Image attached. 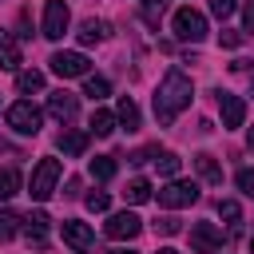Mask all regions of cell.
<instances>
[{
  "label": "cell",
  "instance_id": "cell-1",
  "mask_svg": "<svg viewBox=\"0 0 254 254\" xmlns=\"http://www.w3.org/2000/svg\"><path fill=\"white\" fill-rule=\"evenodd\" d=\"M190 99H194V83L179 67H171L155 87V119H159V127H171L179 119V111L190 107Z\"/></svg>",
  "mask_w": 254,
  "mask_h": 254
},
{
  "label": "cell",
  "instance_id": "cell-2",
  "mask_svg": "<svg viewBox=\"0 0 254 254\" xmlns=\"http://www.w3.org/2000/svg\"><path fill=\"white\" fill-rule=\"evenodd\" d=\"M60 175H64V163H60V159H52V155H44V159L32 167L28 194H32L36 202H48V198L56 194V183H60Z\"/></svg>",
  "mask_w": 254,
  "mask_h": 254
},
{
  "label": "cell",
  "instance_id": "cell-3",
  "mask_svg": "<svg viewBox=\"0 0 254 254\" xmlns=\"http://www.w3.org/2000/svg\"><path fill=\"white\" fill-rule=\"evenodd\" d=\"M8 127H12L16 135H40L44 115H40V107H36L32 99H16V103L8 107Z\"/></svg>",
  "mask_w": 254,
  "mask_h": 254
},
{
  "label": "cell",
  "instance_id": "cell-4",
  "mask_svg": "<svg viewBox=\"0 0 254 254\" xmlns=\"http://www.w3.org/2000/svg\"><path fill=\"white\" fill-rule=\"evenodd\" d=\"M171 28H175V36H179V40L198 44V40L206 36V16H202V12H194V8H179V12H175V20H171Z\"/></svg>",
  "mask_w": 254,
  "mask_h": 254
},
{
  "label": "cell",
  "instance_id": "cell-5",
  "mask_svg": "<svg viewBox=\"0 0 254 254\" xmlns=\"http://www.w3.org/2000/svg\"><path fill=\"white\" fill-rule=\"evenodd\" d=\"M190 202H198V187H194V183H187V179H171L167 187H159V206L179 210V206H190Z\"/></svg>",
  "mask_w": 254,
  "mask_h": 254
},
{
  "label": "cell",
  "instance_id": "cell-6",
  "mask_svg": "<svg viewBox=\"0 0 254 254\" xmlns=\"http://www.w3.org/2000/svg\"><path fill=\"white\" fill-rule=\"evenodd\" d=\"M48 64H52V71H56L60 79H75V75H87V67H91V60H87L83 52H56Z\"/></svg>",
  "mask_w": 254,
  "mask_h": 254
},
{
  "label": "cell",
  "instance_id": "cell-7",
  "mask_svg": "<svg viewBox=\"0 0 254 254\" xmlns=\"http://www.w3.org/2000/svg\"><path fill=\"white\" fill-rule=\"evenodd\" d=\"M139 230H143V222H139V214H131V210H119V214H111L107 218V226H103V234L107 238H115V242H131V238H139Z\"/></svg>",
  "mask_w": 254,
  "mask_h": 254
},
{
  "label": "cell",
  "instance_id": "cell-8",
  "mask_svg": "<svg viewBox=\"0 0 254 254\" xmlns=\"http://www.w3.org/2000/svg\"><path fill=\"white\" fill-rule=\"evenodd\" d=\"M67 20H71V12H67L64 0H48L44 4V36L48 40H60L67 32Z\"/></svg>",
  "mask_w": 254,
  "mask_h": 254
},
{
  "label": "cell",
  "instance_id": "cell-9",
  "mask_svg": "<svg viewBox=\"0 0 254 254\" xmlns=\"http://www.w3.org/2000/svg\"><path fill=\"white\" fill-rule=\"evenodd\" d=\"M222 246V230L214 222H194L190 226V250L194 254H214Z\"/></svg>",
  "mask_w": 254,
  "mask_h": 254
},
{
  "label": "cell",
  "instance_id": "cell-10",
  "mask_svg": "<svg viewBox=\"0 0 254 254\" xmlns=\"http://www.w3.org/2000/svg\"><path fill=\"white\" fill-rule=\"evenodd\" d=\"M218 115H222V127H226V131L242 127V119H246V103H242V95L218 91Z\"/></svg>",
  "mask_w": 254,
  "mask_h": 254
},
{
  "label": "cell",
  "instance_id": "cell-11",
  "mask_svg": "<svg viewBox=\"0 0 254 254\" xmlns=\"http://www.w3.org/2000/svg\"><path fill=\"white\" fill-rule=\"evenodd\" d=\"M48 222H52V218H48L44 210H32V214H24V218H20V230H24V238H28L36 250H44V246H48Z\"/></svg>",
  "mask_w": 254,
  "mask_h": 254
},
{
  "label": "cell",
  "instance_id": "cell-12",
  "mask_svg": "<svg viewBox=\"0 0 254 254\" xmlns=\"http://www.w3.org/2000/svg\"><path fill=\"white\" fill-rule=\"evenodd\" d=\"M60 234H64V242L75 246V250H87V246L95 242V230H91L87 222H79V218H64V222H60Z\"/></svg>",
  "mask_w": 254,
  "mask_h": 254
},
{
  "label": "cell",
  "instance_id": "cell-13",
  "mask_svg": "<svg viewBox=\"0 0 254 254\" xmlns=\"http://www.w3.org/2000/svg\"><path fill=\"white\" fill-rule=\"evenodd\" d=\"M48 111H52L60 123H71L75 111H79V99H75L71 91H52V95H48Z\"/></svg>",
  "mask_w": 254,
  "mask_h": 254
},
{
  "label": "cell",
  "instance_id": "cell-14",
  "mask_svg": "<svg viewBox=\"0 0 254 254\" xmlns=\"http://www.w3.org/2000/svg\"><path fill=\"white\" fill-rule=\"evenodd\" d=\"M87 139H91L87 131H71V127H64V131L56 135V147H60L64 155H83V151H87Z\"/></svg>",
  "mask_w": 254,
  "mask_h": 254
},
{
  "label": "cell",
  "instance_id": "cell-15",
  "mask_svg": "<svg viewBox=\"0 0 254 254\" xmlns=\"http://www.w3.org/2000/svg\"><path fill=\"white\" fill-rule=\"evenodd\" d=\"M115 123H123L127 131H139V107H135L131 95H119V103H115Z\"/></svg>",
  "mask_w": 254,
  "mask_h": 254
},
{
  "label": "cell",
  "instance_id": "cell-16",
  "mask_svg": "<svg viewBox=\"0 0 254 254\" xmlns=\"http://www.w3.org/2000/svg\"><path fill=\"white\" fill-rule=\"evenodd\" d=\"M0 67L4 71H16L20 67V48H16L12 32H4V28H0Z\"/></svg>",
  "mask_w": 254,
  "mask_h": 254
},
{
  "label": "cell",
  "instance_id": "cell-17",
  "mask_svg": "<svg viewBox=\"0 0 254 254\" xmlns=\"http://www.w3.org/2000/svg\"><path fill=\"white\" fill-rule=\"evenodd\" d=\"M194 167H198V175H202L210 187H222V167L214 163V155H206V151H202V155H194Z\"/></svg>",
  "mask_w": 254,
  "mask_h": 254
},
{
  "label": "cell",
  "instance_id": "cell-18",
  "mask_svg": "<svg viewBox=\"0 0 254 254\" xmlns=\"http://www.w3.org/2000/svg\"><path fill=\"white\" fill-rule=\"evenodd\" d=\"M111 131H115V115H111V111H103V107H99V111H91L87 135H99V139H107Z\"/></svg>",
  "mask_w": 254,
  "mask_h": 254
},
{
  "label": "cell",
  "instance_id": "cell-19",
  "mask_svg": "<svg viewBox=\"0 0 254 254\" xmlns=\"http://www.w3.org/2000/svg\"><path fill=\"white\" fill-rule=\"evenodd\" d=\"M75 36H79V44H99V40L107 36V24H103V20H83Z\"/></svg>",
  "mask_w": 254,
  "mask_h": 254
},
{
  "label": "cell",
  "instance_id": "cell-20",
  "mask_svg": "<svg viewBox=\"0 0 254 254\" xmlns=\"http://www.w3.org/2000/svg\"><path fill=\"white\" fill-rule=\"evenodd\" d=\"M115 155H95L91 159V179H99V183H107V179H115Z\"/></svg>",
  "mask_w": 254,
  "mask_h": 254
},
{
  "label": "cell",
  "instance_id": "cell-21",
  "mask_svg": "<svg viewBox=\"0 0 254 254\" xmlns=\"http://www.w3.org/2000/svg\"><path fill=\"white\" fill-rule=\"evenodd\" d=\"M16 190H20V171L16 167H4L0 171V202H8Z\"/></svg>",
  "mask_w": 254,
  "mask_h": 254
},
{
  "label": "cell",
  "instance_id": "cell-22",
  "mask_svg": "<svg viewBox=\"0 0 254 254\" xmlns=\"http://www.w3.org/2000/svg\"><path fill=\"white\" fill-rule=\"evenodd\" d=\"M16 87L28 95V91H44V71H36V67H28V71H20L16 75Z\"/></svg>",
  "mask_w": 254,
  "mask_h": 254
},
{
  "label": "cell",
  "instance_id": "cell-23",
  "mask_svg": "<svg viewBox=\"0 0 254 254\" xmlns=\"http://www.w3.org/2000/svg\"><path fill=\"white\" fill-rule=\"evenodd\" d=\"M83 95H87V99H107V95H111V83H107L103 75H87V79H83Z\"/></svg>",
  "mask_w": 254,
  "mask_h": 254
},
{
  "label": "cell",
  "instance_id": "cell-24",
  "mask_svg": "<svg viewBox=\"0 0 254 254\" xmlns=\"http://www.w3.org/2000/svg\"><path fill=\"white\" fill-rule=\"evenodd\" d=\"M123 198H127L131 206H135V202H147V198H151V183H147V179H131L127 190H123Z\"/></svg>",
  "mask_w": 254,
  "mask_h": 254
},
{
  "label": "cell",
  "instance_id": "cell-25",
  "mask_svg": "<svg viewBox=\"0 0 254 254\" xmlns=\"http://www.w3.org/2000/svg\"><path fill=\"white\" fill-rule=\"evenodd\" d=\"M155 167H159V175H167V179H171V175H179L183 159H179L175 151H159V155H155Z\"/></svg>",
  "mask_w": 254,
  "mask_h": 254
},
{
  "label": "cell",
  "instance_id": "cell-26",
  "mask_svg": "<svg viewBox=\"0 0 254 254\" xmlns=\"http://www.w3.org/2000/svg\"><path fill=\"white\" fill-rule=\"evenodd\" d=\"M163 12H167V0H147V4H143V24H147V28H159Z\"/></svg>",
  "mask_w": 254,
  "mask_h": 254
},
{
  "label": "cell",
  "instance_id": "cell-27",
  "mask_svg": "<svg viewBox=\"0 0 254 254\" xmlns=\"http://www.w3.org/2000/svg\"><path fill=\"white\" fill-rule=\"evenodd\" d=\"M218 214H222V218L238 230V222H242V206H238L234 198H218Z\"/></svg>",
  "mask_w": 254,
  "mask_h": 254
},
{
  "label": "cell",
  "instance_id": "cell-28",
  "mask_svg": "<svg viewBox=\"0 0 254 254\" xmlns=\"http://www.w3.org/2000/svg\"><path fill=\"white\" fill-rule=\"evenodd\" d=\"M16 230H20V214H16V210H4V214H0V242H8Z\"/></svg>",
  "mask_w": 254,
  "mask_h": 254
},
{
  "label": "cell",
  "instance_id": "cell-29",
  "mask_svg": "<svg viewBox=\"0 0 254 254\" xmlns=\"http://www.w3.org/2000/svg\"><path fill=\"white\" fill-rule=\"evenodd\" d=\"M179 230H183V222H179L175 214H163V218H155V234H167V238H171V234H179Z\"/></svg>",
  "mask_w": 254,
  "mask_h": 254
},
{
  "label": "cell",
  "instance_id": "cell-30",
  "mask_svg": "<svg viewBox=\"0 0 254 254\" xmlns=\"http://www.w3.org/2000/svg\"><path fill=\"white\" fill-rule=\"evenodd\" d=\"M234 183H238V190H242L246 198H254V167H242V171L234 175Z\"/></svg>",
  "mask_w": 254,
  "mask_h": 254
},
{
  "label": "cell",
  "instance_id": "cell-31",
  "mask_svg": "<svg viewBox=\"0 0 254 254\" xmlns=\"http://www.w3.org/2000/svg\"><path fill=\"white\" fill-rule=\"evenodd\" d=\"M83 202H87V210H95V214H103V210L111 206V198H107V190H91V194H87Z\"/></svg>",
  "mask_w": 254,
  "mask_h": 254
},
{
  "label": "cell",
  "instance_id": "cell-32",
  "mask_svg": "<svg viewBox=\"0 0 254 254\" xmlns=\"http://www.w3.org/2000/svg\"><path fill=\"white\" fill-rule=\"evenodd\" d=\"M242 40H246V32H238V28H222V32H218V44H222V48H238Z\"/></svg>",
  "mask_w": 254,
  "mask_h": 254
},
{
  "label": "cell",
  "instance_id": "cell-33",
  "mask_svg": "<svg viewBox=\"0 0 254 254\" xmlns=\"http://www.w3.org/2000/svg\"><path fill=\"white\" fill-rule=\"evenodd\" d=\"M234 4H238V0H210V12H214L218 20H226V16L234 12Z\"/></svg>",
  "mask_w": 254,
  "mask_h": 254
},
{
  "label": "cell",
  "instance_id": "cell-34",
  "mask_svg": "<svg viewBox=\"0 0 254 254\" xmlns=\"http://www.w3.org/2000/svg\"><path fill=\"white\" fill-rule=\"evenodd\" d=\"M242 24H246L242 32H254V0H246V4H242Z\"/></svg>",
  "mask_w": 254,
  "mask_h": 254
},
{
  "label": "cell",
  "instance_id": "cell-35",
  "mask_svg": "<svg viewBox=\"0 0 254 254\" xmlns=\"http://www.w3.org/2000/svg\"><path fill=\"white\" fill-rule=\"evenodd\" d=\"M20 40H32V20H28V12H20V32H16Z\"/></svg>",
  "mask_w": 254,
  "mask_h": 254
},
{
  "label": "cell",
  "instance_id": "cell-36",
  "mask_svg": "<svg viewBox=\"0 0 254 254\" xmlns=\"http://www.w3.org/2000/svg\"><path fill=\"white\" fill-rule=\"evenodd\" d=\"M107 254H135V250H123V246H119V250H107Z\"/></svg>",
  "mask_w": 254,
  "mask_h": 254
},
{
  "label": "cell",
  "instance_id": "cell-37",
  "mask_svg": "<svg viewBox=\"0 0 254 254\" xmlns=\"http://www.w3.org/2000/svg\"><path fill=\"white\" fill-rule=\"evenodd\" d=\"M246 143H250V151H254V127H250V135H246Z\"/></svg>",
  "mask_w": 254,
  "mask_h": 254
},
{
  "label": "cell",
  "instance_id": "cell-38",
  "mask_svg": "<svg viewBox=\"0 0 254 254\" xmlns=\"http://www.w3.org/2000/svg\"><path fill=\"white\" fill-rule=\"evenodd\" d=\"M159 254H179V250H171V246H167V250H159Z\"/></svg>",
  "mask_w": 254,
  "mask_h": 254
},
{
  "label": "cell",
  "instance_id": "cell-39",
  "mask_svg": "<svg viewBox=\"0 0 254 254\" xmlns=\"http://www.w3.org/2000/svg\"><path fill=\"white\" fill-rule=\"evenodd\" d=\"M250 254H254V238H250Z\"/></svg>",
  "mask_w": 254,
  "mask_h": 254
}]
</instances>
